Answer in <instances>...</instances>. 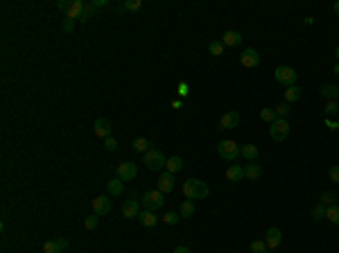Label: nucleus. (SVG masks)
Instances as JSON below:
<instances>
[{"instance_id": "obj_1", "label": "nucleus", "mask_w": 339, "mask_h": 253, "mask_svg": "<svg viewBox=\"0 0 339 253\" xmlns=\"http://www.w3.org/2000/svg\"><path fill=\"white\" fill-rule=\"evenodd\" d=\"M183 195H186V199H192V202H195V199H206V197H208V186H206V183L203 181H199V179H188V181L183 183Z\"/></svg>"}, {"instance_id": "obj_2", "label": "nucleus", "mask_w": 339, "mask_h": 253, "mask_svg": "<svg viewBox=\"0 0 339 253\" xmlns=\"http://www.w3.org/2000/svg\"><path fill=\"white\" fill-rule=\"evenodd\" d=\"M143 163L147 165V169H152V172H158L161 168H165V163H168V158H165V154L161 150H156V147H152L147 154L143 156Z\"/></svg>"}, {"instance_id": "obj_3", "label": "nucleus", "mask_w": 339, "mask_h": 253, "mask_svg": "<svg viewBox=\"0 0 339 253\" xmlns=\"http://www.w3.org/2000/svg\"><path fill=\"white\" fill-rule=\"evenodd\" d=\"M165 206V195L161 190H150V192H145L143 195V208L145 210H154L156 213L158 208Z\"/></svg>"}, {"instance_id": "obj_4", "label": "nucleus", "mask_w": 339, "mask_h": 253, "mask_svg": "<svg viewBox=\"0 0 339 253\" xmlns=\"http://www.w3.org/2000/svg\"><path fill=\"white\" fill-rule=\"evenodd\" d=\"M274 77H276V82L283 86H294L296 79H299V72L294 70V68H289V66H278L274 70Z\"/></svg>"}, {"instance_id": "obj_5", "label": "nucleus", "mask_w": 339, "mask_h": 253, "mask_svg": "<svg viewBox=\"0 0 339 253\" xmlns=\"http://www.w3.org/2000/svg\"><path fill=\"white\" fill-rule=\"evenodd\" d=\"M217 154H220V158H224V161L233 163L237 156H240V145L233 143V140H222V143L217 145Z\"/></svg>"}, {"instance_id": "obj_6", "label": "nucleus", "mask_w": 339, "mask_h": 253, "mask_svg": "<svg viewBox=\"0 0 339 253\" xmlns=\"http://www.w3.org/2000/svg\"><path fill=\"white\" fill-rule=\"evenodd\" d=\"M269 136L274 138V140H285L287 136H289V124H287V120H283V118H278L276 122L269 124Z\"/></svg>"}, {"instance_id": "obj_7", "label": "nucleus", "mask_w": 339, "mask_h": 253, "mask_svg": "<svg viewBox=\"0 0 339 253\" xmlns=\"http://www.w3.org/2000/svg\"><path fill=\"white\" fill-rule=\"evenodd\" d=\"M138 176V165L136 163H129L124 161L118 165V179H122V181H134Z\"/></svg>"}, {"instance_id": "obj_8", "label": "nucleus", "mask_w": 339, "mask_h": 253, "mask_svg": "<svg viewBox=\"0 0 339 253\" xmlns=\"http://www.w3.org/2000/svg\"><path fill=\"white\" fill-rule=\"evenodd\" d=\"M111 213V199L104 195H100L93 199V215H98V217H104V215Z\"/></svg>"}, {"instance_id": "obj_9", "label": "nucleus", "mask_w": 339, "mask_h": 253, "mask_svg": "<svg viewBox=\"0 0 339 253\" xmlns=\"http://www.w3.org/2000/svg\"><path fill=\"white\" fill-rule=\"evenodd\" d=\"M111 122H109V120H106V118H98V120H95V124H93V131H95V136L98 138H111Z\"/></svg>"}, {"instance_id": "obj_10", "label": "nucleus", "mask_w": 339, "mask_h": 253, "mask_svg": "<svg viewBox=\"0 0 339 253\" xmlns=\"http://www.w3.org/2000/svg\"><path fill=\"white\" fill-rule=\"evenodd\" d=\"M240 61L244 68H255V66L260 64V54H258V50H254V48H247V50L240 54Z\"/></svg>"}, {"instance_id": "obj_11", "label": "nucleus", "mask_w": 339, "mask_h": 253, "mask_svg": "<svg viewBox=\"0 0 339 253\" xmlns=\"http://www.w3.org/2000/svg\"><path fill=\"white\" fill-rule=\"evenodd\" d=\"M237 124H240V113H237V111H228V113H224V116H222L217 129H235Z\"/></svg>"}, {"instance_id": "obj_12", "label": "nucleus", "mask_w": 339, "mask_h": 253, "mask_svg": "<svg viewBox=\"0 0 339 253\" xmlns=\"http://www.w3.org/2000/svg\"><path fill=\"white\" fill-rule=\"evenodd\" d=\"M138 215H140V206H138L136 199H127L122 203V217L124 219H136Z\"/></svg>"}, {"instance_id": "obj_13", "label": "nucleus", "mask_w": 339, "mask_h": 253, "mask_svg": "<svg viewBox=\"0 0 339 253\" xmlns=\"http://www.w3.org/2000/svg\"><path fill=\"white\" fill-rule=\"evenodd\" d=\"M68 247V240L66 237H57V240H50L43 244V253H64Z\"/></svg>"}, {"instance_id": "obj_14", "label": "nucleus", "mask_w": 339, "mask_h": 253, "mask_svg": "<svg viewBox=\"0 0 339 253\" xmlns=\"http://www.w3.org/2000/svg\"><path fill=\"white\" fill-rule=\"evenodd\" d=\"M163 195H168V192H172L174 190V174L172 172H163V174L158 176V188Z\"/></svg>"}, {"instance_id": "obj_15", "label": "nucleus", "mask_w": 339, "mask_h": 253, "mask_svg": "<svg viewBox=\"0 0 339 253\" xmlns=\"http://www.w3.org/2000/svg\"><path fill=\"white\" fill-rule=\"evenodd\" d=\"M281 242H283V233L278 231V228H269L267 231V240H265V244H267L269 251H274V249L281 247Z\"/></svg>"}, {"instance_id": "obj_16", "label": "nucleus", "mask_w": 339, "mask_h": 253, "mask_svg": "<svg viewBox=\"0 0 339 253\" xmlns=\"http://www.w3.org/2000/svg\"><path fill=\"white\" fill-rule=\"evenodd\" d=\"M124 192V181L122 179H111V181H106V195L109 197H120Z\"/></svg>"}, {"instance_id": "obj_17", "label": "nucleus", "mask_w": 339, "mask_h": 253, "mask_svg": "<svg viewBox=\"0 0 339 253\" xmlns=\"http://www.w3.org/2000/svg\"><path fill=\"white\" fill-rule=\"evenodd\" d=\"M222 43H224V48H237L242 43V34L235 32V30H228V32H224Z\"/></svg>"}, {"instance_id": "obj_18", "label": "nucleus", "mask_w": 339, "mask_h": 253, "mask_svg": "<svg viewBox=\"0 0 339 253\" xmlns=\"http://www.w3.org/2000/svg\"><path fill=\"white\" fill-rule=\"evenodd\" d=\"M138 219H140V224H143V226L152 228V226H156V224H158V215L154 213V210H140Z\"/></svg>"}, {"instance_id": "obj_19", "label": "nucleus", "mask_w": 339, "mask_h": 253, "mask_svg": "<svg viewBox=\"0 0 339 253\" xmlns=\"http://www.w3.org/2000/svg\"><path fill=\"white\" fill-rule=\"evenodd\" d=\"M240 156H244L249 163H254L258 156H260V150L255 147V145H251V143H247V145H240Z\"/></svg>"}, {"instance_id": "obj_20", "label": "nucleus", "mask_w": 339, "mask_h": 253, "mask_svg": "<svg viewBox=\"0 0 339 253\" xmlns=\"http://www.w3.org/2000/svg\"><path fill=\"white\" fill-rule=\"evenodd\" d=\"M244 176H247L249 181H258L262 176V168L258 163H249V165H244Z\"/></svg>"}, {"instance_id": "obj_21", "label": "nucleus", "mask_w": 339, "mask_h": 253, "mask_svg": "<svg viewBox=\"0 0 339 253\" xmlns=\"http://www.w3.org/2000/svg\"><path fill=\"white\" fill-rule=\"evenodd\" d=\"M84 5L82 0H72L70 7H68V14H66V18H82V14H84Z\"/></svg>"}, {"instance_id": "obj_22", "label": "nucleus", "mask_w": 339, "mask_h": 253, "mask_svg": "<svg viewBox=\"0 0 339 253\" xmlns=\"http://www.w3.org/2000/svg\"><path fill=\"white\" fill-rule=\"evenodd\" d=\"M321 95L328 100V102H339V86H335V84H323L321 86Z\"/></svg>"}, {"instance_id": "obj_23", "label": "nucleus", "mask_w": 339, "mask_h": 253, "mask_svg": "<svg viewBox=\"0 0 339 253\" xmlns=\"http://www.w3.org/2000/svg\"><path fill=\"white\" fill-rule=\"evenodd\" d=\"M226 179L231 183L242 181V179H244V168H242V165H231V168L226 169Z\"/></svg>"}, {"instance_id": "obj_24", "label": "nucleus", "mask_w": 339, "mask_h": 253, "mask_svg": "<svg viewBox=\"0 0 339 253\" xmlns=\"http://www.w3.org/2000/svg\"><path fill=\"white\" fill-rule=\"evenodd\" d=\"M301 95H303V91H301L296 84H294V86H287V88H285V102H287V104L299 102Z\"/></svg>"}, {"instance_id": "obj_25", "label": "nucleus", "mask_w": 339, "mask_h": 253, "mask_svg": "<svg viewBox=\"0 0 339 253\" xmlns=\"http://www.w3.org/2000/svg\"><path fill=\"white\" fill-rule=\"evenodd\" d=\"M165 168H168V172H172V174H176V172H181L183 169V161L179 158V156H172V158H168V163H165Z\"/></svg>"}, {"instance_id": "obj_26", "label": "nucleus", "mask_w": 339, "mask_h": 253, "mask_svg": "<svg viewBox=\"0 0 339 253\" xmlns=\"http://www.w3.org/2000/svg\"><path fill=\"white\" fill-rule=\"evenodd\" d=\"M140 7H143V0H127L118 7V12H138Z\"/></svg>"}, {"instance_id": "obj_27", "label": "nucleus", "mask_w": 339, "mask_h": 253, "mask_svg": "<svg viewBox=\"0 0 339 253\" xmlns=\"http://www.w3.org/2000/svg\"><path fill=\"white\" fill-rule=\"evenodd\" d=\"M179 215H181V217H192V215H195V202H192V199H186V202L181 203V208H179Z\"/></svg>"}, {"instance_id": "obj_28", "label": "nucleus", "mask_w": 339, "mask_h": 253, "mask_svg": "<svg viewBox=\"0 0 339 253\" xmlns=\"http://www.w3.org/2000/svg\"><path fill=\"white\" fill-rule=\"evenodd\" d=\"M152 147H150V140L147 138H136L134 140V152H143V154H147Z\"/></svg>"}, {"instance_id": "obj_29", "label": "nucleus", "mask_w": 339, "mask_h": 253, "mask_svg": "<svg viewBox=\"0 0 339 253\" xmlns=\"http://www.w3.org/2000/svg\"><path fill=\"white\" fill-rule=\"evenodd\" d=\"M326 219H330L333 224H339V203H333V206H328Z\"/></svg>"}, {"instance_id": "obj_30", "label": "nucleus", "mask_w": 339, "mask_h": 253, "mask_svg": "<svg viewBox=\"0 0 339 253\" xmlns=\"http://www.w3.org/2000/svg\"><path fill=\"white\" fill-rule=\"evenodd\" d=\"M274 113H276V118H283V120H287V116H289V104H287V102L276 104Z\"/></svg>"}, {"instance_id": "obj_31", "label": "nucleus", "mask_w": 339, "mask_h": 253, "mask_svg": "<svg viewBox=\"0 0 339 253\" xmlns=\"http://www.w3.org/2000/svg\"><path fill=\"white\" fill-rule=\"evenodd\" d=\"M208 52L213 54V57H222V54H224V43H222V41H210Z\"/></svg>"}, {"instance_id": "obj_32", "label": "nucleus", "mask_w": 339, "mask_h": 253, "mask_svg": "<svg viewBox=\"0 0 339 253\" xmlns=\"http://www.w3.org/2000/svg\"><path fill=\"white\" fill-rule=\"evenodd\" d=\"M326 210H328V206H323V203H317V206H314V210H312V219L314 221L326 219Z\"/></svg>"}, {"instance_id": "obj_33", "label": "nucleus", "mask_w": 339, "mask_h": 253, "mask_svg": "<svg viewBox=\"0 0 339 253\" xmlns=\"http://www.w3.org/2000/svg\"><path fill=\"white\" fill-rule=\"evenodd\" d=\"M95 9H98V7L93 5V2H86V5H84V14H82V18H79V20H82V23H86V20H88L93 14H95Z\"/></svg>"}, {"instance_id": "obj_34", "label": "nucleus", "mask_w": 339, "mask_h": 253, "mask_svg": "<svg viewBox=\"0 0 339 253\" xmlns=\"http://www.w3.org/2000/svg\"><path fill=\"white\" fill-rule=\"evenodd\" d=\"M98 224H100V217H98V215H91V217H86V219H84L86 231H95V228H98Z\"/></svg>"}, {"instance_id": "obj_35", "label": "nucleus", "mask_w": 339, "mask_h": 253, "mask_svg": "<svg viewBox=\"0 0 339 253\" xmlns=\"http://www.w3.org/2000/svg\"><path fill=\"white\" fill-rule=\"evenodd\" d=\"M269 249H267V244L262 240H254L251 242V253H267Z\"/></svg>"}, {"instance_id": "obj_36", "label": "nucleus", "mask_w": 339, "mask_h": 253, "mask_svg": "<svg viewBox=\"0 0 339 253\" xmlns=\"http://www.w3.org/2000/svg\"><path fill=\"white\" fill-rule=\"evenodd\" d=\"M260 118L265 120V122H269V124L278 120V118H276V113H274V109H262L260 111Z\"/></svg>"}, {"instance_id": "obj_37", "label": "nucleus", "mask_w": 339, "mask_h": 253, "mask_svg": "<svg viewBox=\"0 0 339 253\" xmlns=\"http://www.w3.org/2000/svg\"><path fill=\"white\" fill-rule=\"evenodd\" d=\"M335 199H339L335 192H323V195H321V202H319V203H323V206H333Z\"/></svg>"}, {"instance_id": "obj_38", "label": "nucleus", "mask_w": 339, "mask_h": 253, "mask_svg": "<svg viewBox=\"0 0 339 253\" xmlns=\"http://www.w3.org/2000/svg\"><path fill=\"white\" fill-rule=\"evenodd\" d=\"M323 111H326V116H337V113H339V102H335V100H333V102H328Z\"/></svg>"}, {"instance_id": "obj_39", "label": "nucleus", "mask_w": 339, "mask_h": 253, "mask_svg": "<svg viewBox=\"0 0 339 253\" xmlns=\"http://www.w3.org/2000/svg\"><path fill=\"white\" fill-rule=\"evenodd\" d=\"M179 219H181V215H176L174 210H170V213L163 215V221H165V224H176Z\"/></svg>"}, {"instance_id": "obj_40", "label": "nucleus", "mask_w": 339, "mask_h": 253, "mask_svg": "<svg viewBox=\"0 0 339 253\" xmlns=\"http://www.w3.org/2000/svg\"><path fill=\"white\" fill-rule=\"evenodd\" d=\"M328 174H330V181L333 183H339V165H333V168L328 169Z\"/></svg>"}, {"instance_id": "obj_41", "label": "nucleus", "mask_w": 339, "mask_h": 253, "mask_svg": "<svg viewBox=\"0 0 339 253\" xmlns=\"http://www.w3.org/2000/svg\"><path fill=\"white\" fill-rule=\"evenodd\" d=\"M104 147H106V152H116L118 150V140H116V138H106Z\"/></svg>"}, {"instance_id": "obj_42", "label": "nucleus", "mask_w": 339, "mask_h": 253, "mask_svg": "<svg viewBox=\"0 0 339 253\" xmlns=\"http://www.w3.org/2000/svg\"><path fill=\"white\" fill-rule=\"evenodd\" d=\"M61 30L70 34L72 30H75V23H72V18H64V25H61Z\"/></svg>"}, {"instance_id": "obj_43", "label": "nucleus", "mask_w": 339, "mask_h": 253, "mask_svg": "<svg viewBox=\"0 0 339 253\" xmlns=\"http://www.w3.org/2000/svg\"><path fill=\"white\" fill-rule=\"evenodd\" d=\"M57 7H59V9H61V12H66V14H68V7H70V2H66V0H59V2H57Z\"/></svg>"}, {"instance_id": "obj_44", "label": "nucleus", "mask_w": 339, "mask_h": 253, "mask_svg": "<svg viewBox=\"0 0 339 253\" xmlns=\"http://www.w3.org/2000/svg\"><path fill=\"white\" fill-rule=\"evenodd\" d=\"M326 127L330 131H339V122H333V120H326Z\"/></svg>"}, {"instance_id": "obj_45", "label": "nucleus", "mask_w": 339, "mask_h": 253, "mask_svg": "<svg viewBox=\"0 0 339 253\" xmlns=\"http://www.w3.org/2000/svg\"><path fill=\"white\" fill-rule=\"evenodd\" d=\"M174 253H192V251H190V249L186 247V244H179V247L174 249Z\"/></svg>"}, {"instance_id": "obj_46", "label": "nucleus", "mask_w": 339, "mask_h": 253, "mask_svg": "<svg viewBox=\"0 0 339 253\" xmlns=\"http://www.w3.org/2000/svg\"><path fill=\"white\" fill-rule=\"evenodd\" d=\"M93 5H95V7H106V5H109V0H95Z\"/></svg>"}, {"instance_id": "obj_47", "label": "nucleus", "mask_w": 339, "mask_h": 253, "mask_svg": "<svg viewBox=\"0 0 339 253\" xmlns=\"http://www.w3.org/2000/svg\"><path fill=\"white\" fill-rule=\"evenodd\" d=\"M179 93H181V95H188V86H186V84H181V88H179Z\"/></svg>"}, {"instance_id": "obj_48", "label": "nucleus", "mask_w": 339, "mask_h": 253, "mask_svg": "<svg viewBox=\"0 0 339 253\" xmlns=\"http://www.w3.org/2000/svg\"><path fill=\"white\" fill-rule=\"evenodd\" d=\"M333 12L339 16V0H337V2H335V5H333Z\"/></svg>"}, {"instance_id": "obj_49", "label": "nucleus", "mask_w": 339, "mask_h": 253, "mask_svg": "<svg viewBox=\"0 0 339 253\" xmlns=\"http://www.w3.org/2000/svg\"><path fill=\"white\" fill-rule=\"evenodd\" d=\"M335 75H339V61H337V66H335Z\"/></svg>"}, {"instance_id": "obj_50", "label": "nucleus", "mask_w": 339, "mask_h": 253, "mask_svg": "<svg viewBox=\"0 0 339 253\" xmlns=\"http://www.w3.org/2000/svg\"><path fill=\"white\" fill-rule=\"evenodd\" d=\"M335 57H337V61H339V46H337V50H335Z\"/></svg>"}]
</instances>
